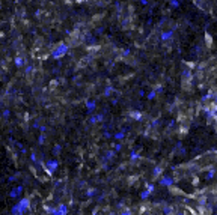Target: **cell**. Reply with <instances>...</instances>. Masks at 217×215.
<instances>
[{
	"mask_svg": "<svg viewBox=\"0 0 217 215\" xmlns=\"http://www.w3.org/2000/svg\"><path fill=\"white\" fill-rule=\"evenodd\" d=\"M63 50H66V47H65V45H60V47H59V50H57V53H56L54 56H56V57H57V56H60V54L63 53Z\"/></svg>",
	"mask_w": 217,
	"mask_h": 215,
	"instance_id": "1",
	"label": "cell"
},
{
	"mask_svg": "<svg viewBox=\"0 0 217 215\" xmlns=\"http://www.w3.org/2000/svg\"><path fill=\"white\" fill-rule=\"evenodd\" d=\"M15 62H17V65H18V66L23 65V60H21V59H15Z\"/></svg>",
	"mask_w": 217,
	"mask_h": 215,
	"instance_id": "2",
	"label": "cell"
}]
</instances>
